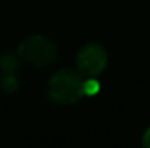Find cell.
Segmentation results:
<instances>
[{
  "label": "cell",
  "mask_w": 150,
  "mask_h": 148,
  "mask_svg": "<svg viewBox=\"0 0 150 148\" xmlns=\"http://www.w3.org/2000/svg\"><path fill=\"white\" fill-rule=\"evenodd\" d=\"M16 86H18L16 78L11 75V73H8V76L2 80V88L6 91V93H13V91L16 89Z\"/></svg>",
  "instance_id": "5b68a950"
},
{
  "label": "cell",
  "mask_w": 150,
  "mask_h": 148,
  "mask_svg": "<svg viewBox=\"0 0 150 148\" xmlns=\"http://www.w3.org/2000/svg\"><path fill=\"white\" fill-rule=\"evenodd\" d=\"M142 145H144V148H150V128L145 131L144 134V139H142Z\"/></svg>",
  "instance_id": "52a82bcc"
},
{
  "label": "cell",
  "mask_w": 150,
  "mask_h": 148,
  "mask_svg": "<svg viewBox=\"0 0 150 148\" xmlns=\"http://www.w3.org/2000/svg\"><path fill=\"white\" fill-rule=\"evenodd\" d=\"M99 91V83L96 80H85V94H96Z\"/></svg>",
  "instance_id": "8992f818"
},
{
  "label": "cell",
  "mask_w": 150,
  "mask_h": 148,
  "mask_svg": "<svg viewBox=\"0 0 150 148\" xmlns=\"http://www.w3.org/2000/svg\"><path fill=\"white\" fill-rule=\"evenodd\" d=\"M107 65V53L98 43H90L83 46L77 54L78 73L86 76H96L105 69Z\"/></svg>",
  "instance_id": "3957f363"
},
{
  "label": "cell",
  "mask_w": 150,
  "mask_h": 148,
  "mask_svg": "<svg viewBox=\"0 0 150 148\" xmlns=\"http://www.w3.org/2000/svg\"><path fill=\"white\" fill-rule=\"evenodd\" d=\"M85 94V80L74 70H59L48 81V99L56 105H72Z\"/></svg>",
  "instance_id": "6da1fadb"
},
{
  "label": "cell",
  "mask_w": 150,
  "mask_h": 148,
  "mask_svg": "<svg viewBox=\"0 0 150 148\" xmlns=\"http://www.w3.org/2000/svg\"><path fill=\"white\" fill-rule=\"evenodd\" d=\"M16 65H18V62H16V58H15V56L5 54V56H2V58H0V69H2L3 72L11 73L13 70L16 69Z\"/></svg>",
  "instance_id": "277c9868"
},
{
  "label": "cell",
  "mask_w": 150,
  "mask_h": 148,
  "mask_svg": "<svg viewBox=\"0 0 150 148\" xmlns=\"http://www.w3.org/2000/svg\"><path fill=\"white\" fill-rule=\"evenodd\" d=\"M18 54L32 67H45L58 58V46L43 35H32L19 45Z\"/></svg>",
  "instance_id": "7a4b0ae2"
}]
</instances>
